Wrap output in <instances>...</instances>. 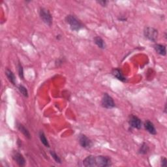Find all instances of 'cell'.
<instances>
[{"mask_svg": "<svg viewBox=\"0 0 167 167\" xmlns=\"http://www.w3.org/2000/svg\"><path fill=\"white\" fill-rule=\"evenodd\" d=\"M153 48L156 52L161 55H165L166 54V46L161 45V44H156Z\"/></svg>", "mask_w": 167, "mask_h": 167, "instance_id": "30bf717a", "label": "cell"}, {"mask_svg": "<svg viewBox=\"0 0 167 167\" xmlns=\"http://www.w3.org/2000/svg\"><path fill=\"white\" fill-rule=\"evenodd\" d=\"M79 143L82 148L89 149L92 146V142L85 134H80L79 137Z\"/></svg>", "mask_w": 167, "mask_h": 167, "instance_id": "8992f818", "label": "cell"}, {"mask_svg": "<svg viewBox=\"0 0 167 167\" xmlns=\"http://www.w3.org/2000/svg\"><path fill=\"white\" fill-rule=\"evenodd\" d=\"M50 153L51 155V156L52 157V158L54 159V161L57 162V163H59L61 164V159L59 158V157L58 156V155L56 154V153H55L54 151H50Z\"/></svg>", "mask_w": 167, "mask_h": 167, "instance_id": "ac0fdd59", "label": "cell"}, {"mask_svg": "<svg viewBox=\"0 0 167 167\" xmlns=\"http://www.w3.org/2000/svg\"><path fill=\"white\" fill-rule=\"evenodd\" d=\"M14 159L19 166H25L26 160L21 153H16L14 156Z\"/></svg>", "mask_w": 167, "mask_h": 167, "instance_id": "9c48e42d", "label": "cell"}, {"mask_svg": "<svg viewBox=\"0 0 167 167\" xmlns=\"http://www.w3.org/2000/svg\"><path fill=\"white\" fill-rule=\"evenodd\" d=\"M66 22L69 25L71 30L78 31L83 27L82 23L73 14H69L65 17Z\"/></svg>", "mask_w": 167, "mask_h": 167, "instance_id": "6da1fadb", "label": "cell"}, {"mask_svg": "<svg viewBox=\"0 0 167 167\" xmlns=\"http://www.w3.org/2000/svg\"><path fill=\"white\" fill-rule=\"evenodd\" d=\"M99 4H100V5L102 7H105L106 5V4H107V2L106 1H99V2H97Z\"/></svg>", "mask_w": 167, "mask_h": 167, "instance_id": "44dd1931", "label": "cell"}, {"mask_svg": "<svg viewBox=\"0 0 167 167\" xmlns=\"http://www.w3.org/2000/svg\"><path fill=\"white\" fill-rule=\"evenodd\" d=\"M17 127H18V130H19L20 131V132H21L24 135V136H25L26 138H27L28 139H30V138H31V134H30V132H29V131L27 130V129L26 128V127H25L22 124H18L17 125Z\"/></svg>", "mask_w": 167, "mask_h": 167, "instance_id": "4fadbf2b", "label": "cell"}, {"mask_svg": "<svg viewBox=\"0 0 167 167\" xmlns=\"http://www.w3.org/2000/svg\"><path fill=\"white\" fill-rule=\"evenodd\" d=\"M101 105L102 107H104V108L107 109H113L114 107L116 106L113 98L108 93L103 94L101 100Z\"/></svg>", "mask_w": 167, "mask_h": 167, "instance_id": "5b68a950", "label": "cell"}, {"mask_svg": "<svg viewBox=\"0 0 167 167\" xmlns=\"http://www.w3.org/2000/svg\"><path fill=\"white\" fill-rule=\"evenodd\" d=\"M94 42L96 45L101 49H105L106 46L105 41L100 37H95L94 38Z\"/></svg>", "mask_w": 167, "mask_h": 167, "instance_id": "7c38bea8", "label": "cell"}, {"mask_svg": "<svg viewBox=\"0 0 167 167\" xmlns=\"http://www.w3.org/2000/svg\"><path fill=\"white\" fill-rule=\"evenodd\" d=\"M112 74H113V76L116 78L118 80H120L121 82H126V78L123 75L121 70L119 69H114L112 70Z\"/></svg>", "mask_w": 167, "mask_h": 167, "instance_id": "8fae6325", "label": "cell"}, {"mask_svg": "<svg viewBox=\"0 0 167 167\" xmlns=\"http://www.w3.org/2000/svg\"><path fill=\"white\" fill-rule=\"evenodd\" d=\"M39 16H40L43 22L46 25L51 26L52 24L53 18L49 9L44 7H41L40 10H39Z\"/></svg>", "mask_w": 167, "mask_h": 167, "instance_id": "3957f363", "label": "cell"}, {"mask_svg": "<svg viewBox=\"0 0 167 167\" xmlns=\"http://www.w3.org/2000/svg\"><path fill=\"white\" fill-rule=\"evenodd\" d=\"M18 90L20 91V92L24 95V96L26 97H28V91H27V90L26 89V87H24L22 85H19Z\"/></svg>", "mask_w": 167, "mask_h": 167, "instance_id": "e0dca14e", "label": "cell"}, {"mask_svg": "<svg viewBox=\"0 0 167 167\" xmlns=\"http://www.w3.org/2000/svg\"><path fill=\"white\" fill-rule=\"evenodd\" d=\"M5 74L8 78V80H9L12 84H13V85H15L16 84V77L14 76V73L12 72L10 69H7L5 71Z\"/></svg>", "mask_w": 167, "mask_h": 167, "instance_id": "5bb4252c", "label": "cell"}, {"mask_svg": "<svg viewBox=\"0 0 167 167\" xmlns=\"http://www.w3.org/2000/svg\"><path fill=\"white\" fill-rule=\"evenodd\" d=\"M144 35L148 40L156 42L158 37V31L152 27H146L144 30Z\"/></svg>", "mask_w": 167, "mask_h": 167, "instance_id": "277c9868", "label": "cell"}, {"mask_svg": "<svg viewBox=\"0 0 167 167\" xmlns=\"http://www.w3.org/2000/svg\"><path fill=\"white\" fill-rule=\"evenodd\" d=\"M149 150H150V148L148 144H147L146 143H143V144L141 145V146L140 147V149H139L138 152H139V153H140L142 155H146L148 153Z\"/></svg>", "mask_w": 167, "mask_h": 167, "instance_id": "2e32d148", "label": "cell"}, {"mask_svg": "<svg viewBox=\"0 0 167 167\" xmlns=\"http://www.w3.org/2000/svg\"><path fill=\"white\" fill-rule=\"evenodd\" d=\"M161 166L166 167L167 166V160L165 157H162L161 159Z\"/></svg>", "mask_w": 167, "mask_h": 167, "instance_id": "ffe728a7", "label": "cell"}, {"mask_svg": "<svg viewBox=\"0 0 167 167\" xmlns=\"http://www.w3.org/2000/svg\"><path fill=\"white\" fill-rule=\"evenodd\" d=\"M18 68L19 77L21 79H22V80H24V69H23V67H22V65L20 64V63H18Z\"/></svg>", "mask_w": 167, "mask_h": 167, "instance_id": "d6986e66", "label": "cell"}, {"mask_svg": "<svg viewBox=\"0 0 167 167\" xmlns=\"http://www.w3.org/2000/svg\"><path fill=\"white\" fill-rule=\"evenodd\" d=\"M39 138H40V140L42 142V144L45 147L49 148V147H50L49 142V141H48L47 138H46L45 133H44L43 131H40V132H39Z\"/></svg>", "mask_w": 167, "mask_h": 167, "instance_id": "9a60e30c", "label": "cell"}, {"mask_svg": "<svg viewBox=\"0 0 167 167\" xmlns=\"http://www.w3.org/2000/svg\"><path fill=\"white\" fill-rule=\"evenodd\" d=\"M111 165H112V161L109 157L104 156H94L93 166L106 167Z\"/></svg>", "mask_w": 167, "mask_h": 167, "instance_id": "7a4b0ae2", "label": "cell"}, {"mask_svg": "<svg viewBox=\"0 0 167 167\" xmlns=\"http://www.w3.org/2000/svg\"><path fill=\"white\" fill-rule=\"evenodd\" d=\"M144 127L146 130L148 131L149 133H150L151 134H157V131L156 127H155L152 121H150L149 120H147L145 123H144Z\"/></svg>", "mask_w": 167, "mask_h": 167, "instance_id": "ba28073f", "label": "cell"}, {"mask_svg": "<svg viewBox=\"0 0 167 167\" xmlns=\"http://www.w3.org/2000/svg\"><path fill=\"white\" fill-rule=\"evenodd\" d=\"M129 124L131 127L137 129H140L142 127V121L140 120V119L138 118L136 116H134V115H132V116H130Z\"/></svg>", "mask_w": 167, "mask_h": 167, "instance_id": "52a82bcc", "label": "cell"}]
</instances>
